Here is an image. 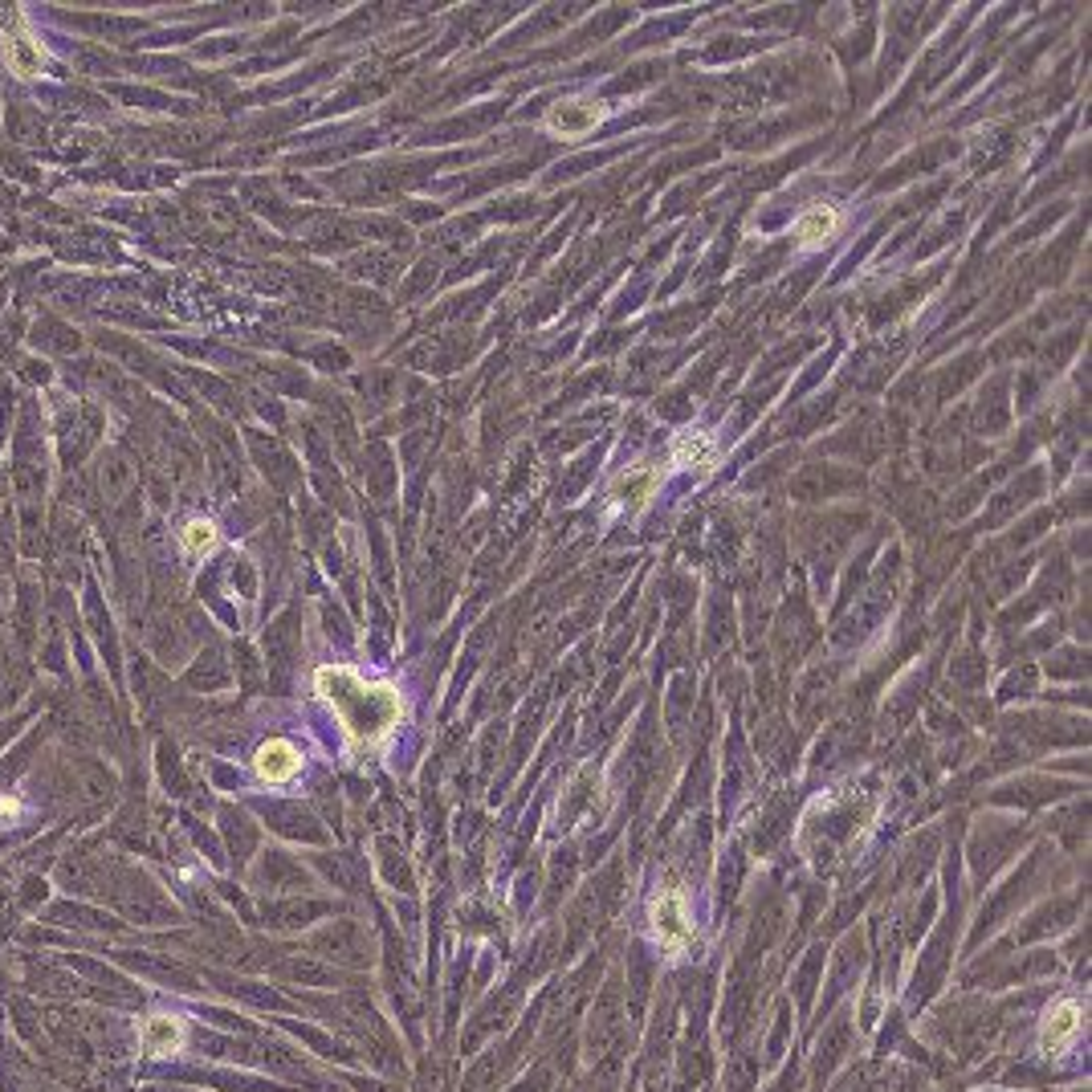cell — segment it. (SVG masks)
<instances>
[{"instance_id":"1","label":"cell","mask_w":1092,"mask_h":1092,"mask_svg":"<svg viewBox=\"0 0 1092 1092\" xmlns=\"http://www.w3.org/2000/svg\"><path fill=\"white\" fill-rule=\"evenodd\" d=\"M315 689L323 701H331V709L338 714L346 738L355 751H375L384 747V738L400 726L404 718V701L392 685H379V681H363L359 672L351 669H319L315 676Z\"/></svg>"},{"instance_id":"2","label":"cell","mask_w":1092,"mask_h":1092,"mask_svg":"<svg viewBox=\"0 0 1092 1092\" xmlns=\"http://www.w3.org/2000/svg\"><path fill=\"white\" fill-rule=\"evenodd\" d=\"M653 925H657L661 946L672 950V954L685 950V946L693 941V925H689V914H685V897H681L676 889H669V893L657 897V905H653Z\"/></svg>"},{"instance_id":"3","label":"cell","mask_w":1092,"mask_h":1092,"mask_svg":"<svg viewBox=\"0 0 1092 1092\" xmlns=\"http://www.w3.org/2000/svg\"><path fill=\"white\" fill-rule=\"evenodd\" d=\"M653 490H657V469H653V465H632V469H624V473L616 477V486H611V505H616V509H640V505L653 498Z\"/></svg>"},{"instance_id":"4","label":"cell","mask_w":1092,"mask_h":1092,"mask_svg":"<svg viewBox=\"0 0 1092 1092\" xmlns=\"http://www.w3.org/2000/svg\"><path fill=\"white\" fill-rule=\"evenodd\" d=\"M599 119H603V110H599V102H591V98H567V102H559V106L551 110V127H555L559 135H567V139L588 135Z\"/></svg>"},{"instance_id":"5","label":"cell","mask_w":1092,"mask_h":1092,"mask_svg":"<svg viewBox=\"0 0 1092 1092\" xmlns=\"http://www.w3.org/2000/svg\"><path fill=\"white\" fill-rule=\"evenodd\" d=\"M253 766H257V774H261L265 783H286V779H294V770L302 766V758H298V751H294V742L273 738V742H265V747L257 751Z\"/></svg>"},{"instance_id":"6","label":"cell","mask_w":1092,"mask_h":1092,"mask_svg":"<svg viewBox=\"0 0 1092 1092\" xmlns=\"http://www.w3.org/2000/svg\"><path fill=\"white\" fill-rule=\"evenodd\" d=\"M672 465L693 469V473H709L718 465V444L705 432H681L672 440Z\"/></svg>"},{"instance_id":"7","label":"cell","mask_w":1092,"mask_h":1092,"mask_svg":"<svg viewBox=\"0 0 1092 1092\" xmlns=\"http://www.w3.org/2000/svg\"><path fill=\"white\" fill-rule=\"evenodd\" d=\"M184 1044V1023L175 1015H152L143 1023V1052L147 1056H171Z\"/></svg>"},{"instance_id":"8","label":"cell","mask_w":1092,"mask_h":1092,"mask_svg":"<svg viewBox=\"0 0 1092 1092\" xmlns=\"http://www.w3.org/2000/svg\"><path fill=\"white\" fill-rule=\"evenodd\" d=\"M1077 1027H1081V1007L1077 1003H1060L1044 1023V1052H1060L1072 1039Z\"/></svg>"},{"instance_id":"9","label":"cell","mask_w":1092,"mask_h":1092,"mask_svg":"<svg viewBox=\"0 0 1092 1092\" xmlns=\"http://www.w3.org/2000/svg\"><path fill=\"white\" fill-rule=\"evenodd\" d=\"M832 229H836V212H832V208H807V212L795 221V237H799L803 245H820L824 237H832Z\"/></svg>"},{"instance_id":"10","label":"cell","mask_w":1092,"mask_h":1092,"mask_svg":"<svg viewBox=\"0 0 1092 1092\" xmlns=\"http://www.w3.org/2000/svg\"><path fill=\"white\" fill-rule=\"evenodd\" d=\"M8 62H12V70L21 74V78H33V74H41V49L21 33V37H12L8 41Z\"/></svg>"},{"instance_id":"11","label":"cell","mask_w":1092,"mask_h":1092,"mask_svg":"<svg viewBox=\"0 0 1092 1092\" xmlns=\"http://www.w3.org/2000/svg\"><path fill=\"white\" fill-rule=\"evenodd\" d=\"M184 551L188 555H208V551H217V526L212 522H188L184 526Z\"/></svg>"}]
</instances>
